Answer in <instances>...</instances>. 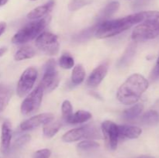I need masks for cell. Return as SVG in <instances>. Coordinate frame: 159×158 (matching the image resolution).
I'll return each instance as SVG.
<instances>
[{"label": "cell", "mask_w": 159, "mask_h": 158, "mask_svg": "<svg viewBox=\"0 0 159 158\" xmlns=\"http://www.w3.org/2000/svg\"><path fill=\"white\" fill-rule=\"evenodd\" d=\"M101 129L107 147L112 150H116L119 140L118 125L112 121L107 120L102 122Z\"/></svg>", "instance_id": "cell-10"}, {"label": "cell", "mask_w": 159, "mask_h": 158, "mask_svg": "<svg viewBox=\"0 0 159 158\" xmlns=\"http://www.w3.org/2000/svg\"><path fill=\"white\" fill-rule=\"evenodd\" d=\"M85 77V71L82 65H76L71 72V82L75 85H80L82 83Z\"/></svg>", "instance_id": "cell-24"}, {"label": "cell", "mask_w": 159, "mask_h": 158, "mask_svg": "<svg viewBox=\"0 0 159 158\" xmlns=\"http://www.w3.org/2000/svg\"><path fill=\"white\" fill-rule=\"evenodd\" d=\"M55 1L54 0H49L45 4L35 8L31 10L27 14V18L31 20H37L43 18L45 15H48L54 8Z\"/></svg>", "instance_id": "cell-14"}, {"label": "cell", "mask_w": 159, "mask_h": 158, "mask_svg": "<svg viewBox=\"0 0 159 158\" xmlns=\"http://www.w3.org/2000/svg\"><path fill=\"white\" fill-rule=\"evenodd\" d=\"M148 81L140 74L130 75L120 87L116 93L118 101L124 105L135 104L148 88Z\"/></svg>", "instance_id": "cell-2"}, {"label": "cell", "mask_w": 159, "mask_h": 158, "mask_svg": "<svg viewBox=\"0 0 159 158\" xmlns=\"http://www.w3.org/2000/svg\"><path fill=\"white\" fill-rule=\"evenodd\" d=\"M30 1H36V0H30Z\"/></svg>", "instance_id": "cell-38"}, {"label": "cell", "mask_w": 159, "mask_h": 158, "mask_svg": "<svg viewBox=\"0 0 159 158\" xmlns=\"http://www.w3.org/2000/svg\"><path fill=\"white\" fill-rule=\"evenodd\" d=\"M143 109H144V106H143V105H141V104H138V105H134L131 108H127L125 111L123 112V119L128 121L134 120V119L138 118V116L141 114Z\"/></svg>", "instance_id": "cell-17"}, {"label": "cell", "mask_w": 159, "mask_h": 158, "mask_svg": "<svg viewBox=\"0 0 159 158\" xmlns=\"http://www.w3.org/2000/svg\"><path fill=\"white\" fill-rule=\"evenodd\" d=\"M143 13L144 20L132 32L134 41H145L159 36V11H146Z\"/></svg>", "instance_id": "cell-3"}, {"label": "cell", "mask_w": 159, "mask_h": 158, "mask_svg": "<svg viewBox=\"0 0 159 158\" xmlns=\"http://www.w3.org/2000/svg\"><path fill=\"white\" fill-rule=\"evenodd\" d=\"M36 55V52L34 48L31 46H23L16 52L14 55V59L17 61L26 60V59H30Z\"/></svg>", "instance_id": "cell-22"}, {"label": "cell", "mask_w": 159, "mask_h": 158, "mask_svg": "<svg viewBox=\"0 0 159 158\" xmlns=\"http://www.w3.org/2000/svg\"><path fill=\"white\" fill-rule=\"evenodd\" d=\"M12 94V91L10 87L5 85H0V112L6 109L10 101Z\"/></svg>", "instance_id": "cell-16"}, {"label": "cell", "mask_w": 159, "mask_h": 158, "mask_svg": "<svg viewBox=\"0 0 159 158\" xmlns=\"http://www.w3.org/2000/svg\"><path fill=\"white\" fill-rule=\"evenodd\" d=\"M36 46L47 55H56L59 51L57 36L50 32H43L36 39Z\"/></svg>", "instance_id": "cell-6"}, {"label": "cell", "mask_w": 159, "mask_h": 158, "mask_svg": "<svg viewBox=\"0 0 159 158\" xmlns=\"http://www.w3.org/2000/svg\"><path fill=\"white\" fill-rule=\"evenodd\" d=\"M100 138L101 135L97 128L89 125L69 130L62 136L63 141L67 143L76 142L82 139H100Z\"/></svg>", "instance_id": "cell-5"}, {"label": "cell", "mask_w": 159, "mask_h": 158, "mask_svg": "<svg viewBox=\"0 0 159 158\" xmlns=\"http://www.w3.org/2000/svg\"><path fill=\"white\" fill-rule=\"evenodd\" d=\"M150 78L152 79V81L157 80V79L159 78V57L157 60L156 64H155V67H154L153 70L151 72L150 74Z\"/></svg>", "instance_id": "cell-32"}, {"label": "cell", "mask_w": 159, "mask_h": 158, "mask_svg": "<svg viewBox=\"0 0 159 158\" xmlns=\"http://www.w3.org/2000/svg\"><path fill=\"white\" fill-rule=\"evenodd\" d=\"M48 17H43L25 25L13 36L12 42L16 44H23L37 38L41 33H43V30L48 23Z\"/></svg>", "instance_id": "cell-4"}, {"label": "cell", "mask_w": 159, "mask_h": 158, "mask_svg": "<svg viewBox=\"0 0 159 158\" xmlns=\"http://www.w3.org/2000/svg\"><path fill=\"white\" fill-rule=\"evenodd\" d=\"M96 28H97V24L92 26V27L88 28L86 29H84L83 31L79 33L78 35H76L74 37V40H76V41H85V40H88L89 38H90L92 37L93 34H95Z\"/></svg>", "instance_id": "cell-25"}, {"label": "cell", "mask_w": 159, "mask_h": 158, "mask_svg": "<svg viewBox=\"0 0 159 158\" xmlns=\"http://www.w3.org/2000/svg\"><path fill=\"white\" fill-rule=\"evenodd\" d=\"M8 1H9V0H0V7L4 6V5H6V3L8 2Z\"/></svg>", "instance_id": "cell-36"}, {"label": "cell", "mask_w": 159, "mask_h": 158, "mask_svg": "<svg viewBox=\"0 0 159 158\" xmlns=\"http://www.w3.org/2000/svg\"><path fill=\"white\" fill-rule=\"evenodd\" d=\"M59 65L64 69H71L74 67V58L69 54H64L59 58Z\"/></svg>", "instance_id": "cell-26"}, {"label": "cell", "mask_w": 159, "mask_h": 158, "mask_svg": "<svg viewBox=\"0 0 159 158\" xmlns=\"http://www.w3.org/2000/svg\"><path fill=\"white\" fill-rule=\"evenodd\" d=\"M59 75L56 68L55 60L51 59L47 62L45 65L44 73L43 78L40 82V86L43 91H51L55 89L59 84Z\"/></svg>", "instance_id": "cell-7"}, {"label": "cell", "mask_w": 159, "mask_h": 158, "mask_svg": "<svg viewBox=\"0 0 159 158\" xmlns=\"http://www.w3.org/2000/svg\"><path fill=\"white\" fill-rule=\"evenodd\" d=\"M135 53H136V46H135L134 43H131V44L127 48V50H125L124 54H123L122 57H121L120 60H119L118 66L124 67L130 64V63L132 61L134 57Z\"/></svg>", "instance_id": "cell-19"}, {"label": "cell", "mask_w": 159, "mask_h": 158, "mask_svg": "<svg viewBox=\"0 0 159 158\" xmlns=\"http://www.w3.org/2000/svg\"><path fill=\"white\" fill-rule=\"evenodd\" d=\"M143 20H144L143 12L132 14L124 18L105 20L97 23V28L95 32V36L99 39L114 37L127 30L134 25L141 23Z\"/></svg>", "instance_id": "cell-1"}, {"label": "cell", "mask_w": 159, "mask_h": 158, "mask_svg": "<svg viewBox=\"0 0 159 158\" xmlns=\"http://www.w3.org/2000/svg\"><path fill=\"white\" fill-rule=\"evenodd\" d=\"M107 71H108V68L106 64H101L98 66L92 71L90 75L89 76L86 81L87 85L91 88L97 87L106 77Z\"/></svg>", "instance_id": "cell-12"}, {"label": "cell", "mask_w": 159, "mask_h": 158, "mask_svg": "<svg viewBox=\"0 0 159 158\" xmlns=\"http://www.w3.org/2000/svg\"><path fill=\"white\" fill-rule=\"evenodd\" d=\"M61 127V122L59 121H56V122H48V123L45 124L43 127V133L46 137L51 138L53 136H55L57 134V132Z\"/></svg>", "instance_id": "cell-23"}, {"label": "cell", "mask_w": 159, "mask_h": 158, "mask_svg": "<svg viewBox=\"0 0 159 158\" xmlns=\"http://www.w3.org/2000/svg\"><path fill=\"white\" fill-rule=\"evenodd\" d=\"M43 90L40 85H38L33 91H31L23 100L21 105V112L24 116H30L36 112L40 108L43 99Z\"/></svg>", "instance_id": "cell-8"}, {"label": "cell", "mask_w": 159, "mask_h": 158, "mask_svg": "<svg viewBox=\"0 0 159 158\" xmlns=\"http://www.w3.org/2000/svg\"><path fill=\"white\" fill-rule=\"evenodd\" d=\"M120 2L117 1H113L109 3L107 6L103 9V10L101 12L99 15V20L101 22L105 21L107 19L110 18L111 15H113L120 8Z\"/></svg>", "instance_id": "cell-18"}, {"label": "cell", "mask_w": 159, "mask_h": 158, "mask_svg": "<svg viewBox=\"0 0 159 158\" xmlns=\"http://www.w3.org/2000/svg\"><path fill=\"white\" fill-rule=\"evenodd\" d=\"M119 139H137L142 133V129L138 126L129 125H118Z\"/></svg>", "instance_id": "cell-15"}, {"label": "cell", "mask_w": 159, "mask_h": 158, "mask_svg": "<svg viewBox=\"0 0 159 158\" xmlns=\"http://www.w3.org/2000/svg\"><path fill=\"white\" fill-rule=\"evenodd\" d=\"M99 147V144L96 141H93L92 139H85V140L82 141L78 144L79 149L82 150H92V149L97 148Z\"/></svg>", "instance_id": "cell-29"}, {"label": "cell", "mask_w": 159, "mask_h": 158, "mask_svg": "<svg viewBox=\"0 0 159 158\" xmlns=\"http://www.w3.org/2000/svg\"><path fill=\"white\" fill-rule=\"evenodd\" d=\"M150 0H135L134 2V8H140L142 6H145L146 4L149 2Z\"/></svg>", "instance_id": "cell-33"}, {"label": "cell", "mask_w": 159, "mask_h": 158, "mask_svg": "<svg viewBox=\"0 0 159 158\" xmlns=\"http://www.w3.org/2000/svg\"><path fill=\"white\" fill-rule=\"evenodd\" d=\"M73 108L72 105H71V102L68 100L64 101L63 103L61 105V111H62V116H63V119L68 122V121L69 120V119L71 118V116L73 114Z\"/></svg>", "instance_id": "cell-27"}, {"label": "cell", "mask_w": 159, "mask_h": 158, "mask_svg": "<svg viewBox=\"0 0 159 158\" xmlns=\"http://www.w3.org/2000/svg\"><path fill=\"white\" fill-rule=\"evenodd\" d=\"M37 77V71L34 67L28 68L23 71L17 84L16 92L19 97L23 98L32 90Z\"/></svg>", "instance_id": "cell-9"}, {"label": "cell", "mask_w": 159, "mask_h": 158, "mask_svg": "<svg viewBox=\"0 0 159 158\" xmlns=\"http://www.w3.org/2000/svg\"><path fill=\"white\" fill-rule=\"evenodd\" d=\"M51 155V150L48 149H42L34 153L33 158H50Z\"/></svg>", "instance_id": "cell-31"}, {"label": "cell", "mask_w": 159, "mask_h": 158, "mask_svg": "<svg viewBox=\"0 0 159 158\" xmlns=\"http://www.w3.org/2000/svg\"><path fill=\"white\" fill-rule=\"evenodd\" d=\"M138 158H153V157H151V156H140Z\"/></svg>", "instance_id": "cell-37"}, {"label": "cell", "mask_w": 159, "mask_h": 158, "mask_svg": "<svg viewBox=\"0 0 159 158\" xmlns=\"http://www.w3.org/2000/svg\"><path fill=\"white\" fill-rule=\"evenodd\" d=\"M91 118L92 114L90 112L87 111H83V110H79V111L76 112L75 113H73L68 122L71 124L83 123V122L89 120Z\"/></svg>", "instance_id": "cell-21"}, {"label": "cell", "mask_w": 159, "mask_h": 158, "mask_svg": "<svg viewBox=\"0 0 159 158\" xmlns=\"http://www.w3.org/2000/svg\"><path fill=\"white\" fill-rule=\"evenodd\" d=\"M53 120H54V115L52 113H41V114L34 116L30 119H26V120L23 121L20 124V128L23 131L34 129L37 128L40 125H44L45 124L48 123Z\"/></svg>", "instance_id": "cell-11"}, {"label": "cell", "mask_w": 159, "mask_h": 158, "mask_svg": "<svg viewBox=\"0 0 159 158\" xmlns=\"http://www.w3.org/2000/svg\"><path fill=\"white\" fill-rule=\"evenodd\" d=\"M141 121L144 125H155L159 122V113L156 110H149L142 115Z\"/></svg>", "instance_id": "cell-20"}, {"label": "cell", "mask_w": 159, "mask_h": 158, "mask_svg": "<svg viewBox=\"0 0 159 158\" xmlns=\"http://www.w3.org/2000/svg\"><path fill=\"white\" fill-rule=\"evenodd\" d=\"M12 139V128L9 122H4L1 129V143L0 150L3 154L9 153Z\"/></svg>", "instance_id": "cell-13"}, {"label": "cell", "mask_w": 159, "mask_h": 158, "mask_svg": "<svg viewBox=\"0 0 159 158\" xmlns=\"http://www.w3.org/2000/svg\"><path fill=\"white\" fill-rule=\"evenodd\" d=\"M30 140V135L26 134L23 135V136H20L18 139L15 140L13 145H12V148L16 149V150L20 148V147L24 146L26 143H27Z\"/></svg>", "instance_id": "cell-30"}, {"label": "cell", "mask_w": 159, "mask_h": 158, "mask_svg": "<svg viewBox=\"0 0 159 158\" xmlns=\"http://www.w3.org/2000/svg\"><path fill=\"white\" fill-rule=\"evenodd\" d=\"M6 29V23L4 22H1L0 23V37H1L2 34L5 32Z\"/></svg>", "instance_id": "cell-34"}, {"label": "cell", "mask_w": 159, "mask_h": 158, "mask_svg": "<svg viewBox=\"0 0 159 158\" xmlns=\"http://www.w3.org/2000/svg\"><path fill=\"white\" fill-rule=\"evenodd\" d=\"M6 51H7V48H6V47L0 48V57H2V56L6 54Z\"/></svg>", "instance_id": "cell-35"}, {"label": "cell", "mask_w": 159, "mask_h": 158, "mask_svg": "<svg viewBox=\"0 0 159 158\" xmlns=\"http://www.w3.org/2000/svg\"><path fill=\"white\" fill-rule=\"evenodd\" d=\"M91 2V0H71L68 4V9L70 11H76Z\"/></svg>", "instance_id": "cell-28"}]
</instances>
